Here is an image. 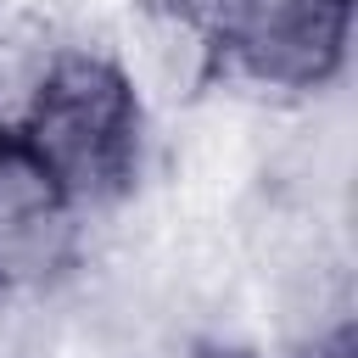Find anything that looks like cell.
I'll list each match as a JSON object with an SVG mask.
<instances>
[{
    "label": "cell",
    "mask_w": 358,
    "mask_h": 358,
    "mask_svg": "<svg viewBox=\"0 0 358 358\" xmlns=\"http://www.w3.org/2000/svg\"><path fill=\"white\" fill-rule=\"evenodd\" d=\"M78 207L17 151L0 157V291L56 280L78 252Z\"/></svg>",
    "instance_id": "277c9868"
},
{
    "label": "cell",
    "mask_w": 358,
    "mask_h": 358,
    "mask_svg": "<svg viewBox=\"0 0 358 358\" xmlns=\"http://www.w3.org/2000/svg\"><path fill=\"white\" fill-rule=\"evenodd\" d=\"M17 151L78 207L117 201L145 151V95L112 50L56 45L34 106L17 123Z\"/></svg>",
    "instance_id": "6da1fadb"
},
{
    "label": "cell",
    "mask_w": 358,
    "mask_h": 358,
    "mask_svg": "<svg viewBox=\"0 0 358 358\" xmlns=\"http://www.w3.org/2000/svg\"><path fill=\"white\" fill-rule=\"evenodd\" d=\"M196 358H235V352H196Z\"/></svg>",
    "instance_id": "8992f818"
},
{
    "label": "cell",
    "mask_w": 358,
    "mask_h": 358,
    "mask_svg": "<svg viewBox=\"0 0 358 358\" xmlns=\"http://www.w3.org/2000/svg\"><path fill=\"white\" fill-rule=\"evenodd\" d=\"M134 90L162 101H196L218 78L224 62V0H134L129 11V56H117Z\"/></svg>",
    "instance_id": "3957f363"
},
{
    "label": "cell",
    "mask_w": 358,
    "mask_h": 358,
    "mask_svg": "<svg viewBox=\"0 0 358 358\" xmlns=\"http://www.w3.org/2000/svg\"><path fill=\"white\" fill-rule=\"evenodd\" d=\"M352 0H224V62L263 90H319L341 73Z\"/></svg>",
    "instance_id": "7a4b0ae2"
},
{
    "label": "cell",
    "mask_w": 358,
    "mask_h": 358,
    "mask_svg": "<svg viewBox=\"0 0 358 358\" xmlns=\"http://www.w3.org/2000/svg\"><path fill=\"white\" fill-rule=\"evenodd\" d=\"M6 151H11V134H6V129H0V157H6Z\"/></svg>",
    "instance_id": "5b68a950"
}]
</instances>
